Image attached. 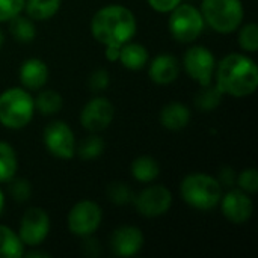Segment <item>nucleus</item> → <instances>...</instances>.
<instances>
[{"mask_svg":"<svg viewBox=\"0 0 258 258\" xmlns=\"http://www.w3.org/2000/svg\"><path fill=\"white\" fill-rule=\"evenodd\" d=\"M77 154L80 159L83 160H92V159H97L103 151H104V142L100 136L97 135H92V136H88L85 138L76 148Z\"/></svg>","mask_w":258,"mask_h":258,"instance_id":"a878e982","label":"nucleus"},{"mask_svg":"<svg viewBox=\"0 0 258 258\" xmlns=\"http://www.w3.org/2000/svg\"><path fill=\"white\" fill-rule=\"evenodd\" d=\"M118 60L127 70H133V71L142 70L148 62V50L142 44L128 41L121 47Z\"/></svg>","mask_w":258,"mask_h":258,"instance_id":"a211bd4d","label":"nucleus"},{"mask_svg":"<svg viewBox=\"0 0 258 258\" xmlns=\"http://www.w3.org/2000/svg\"><path fill=\"white\" fill-rule=\"evenodd\" d=\"M35 101V109L39 110L42 115L48 116V115H54L62 109L63 100L60 97V94L54 89H45L42 91Z\"/></svg>","mask_w":258,"mask_h":258,"instance_id":"393cba45","label":"nucleus"},{"mask_svg":"<svg viewBox=\"0 0 258 258\" xmlns=\"http://www.w3.org/2000/svg\"><path fill=\"white\" fill-rule=\"evenodd\" d=\"M221 209L224 216L233 224H245L254 210V204L246 192L242 189H234L221 198Z\"/></svg>","mask_w":258,"mask_h":258,"instance_id":"ddd939ff","label":"nucleus"},{"mask_svg":"<svg viewBox=\"0 0 258 258\" xmlns=\"http://www.w3.org/2000/svg\"><path fill=\"white\" fill-rule=\"evenodd\" d=\"M201 15L218 33H231L242 24L243 6L240 0H203Z\"/></svg>","mask_w":258,"mask_h":258,"instance_id":"39448f33","label":"nucleus"},{"mask_svg":"<svg viewBox=\"0 0 258 258\" xmlns=\"http://www.w3.org/2000/svg\"><path fill=\"white\" fill-rule=\"evenodd\" d=\"M3 206H5V195H3V192L0 189V212L3 210Z\"/></svg>","mask_w":258,"mask_h":258,"instance_id":"e433bc0d","label":"nucleus"},{"mask_svg":"<svg viewBox=\"0 0 258 258\" xmlns=\"http://www.w3.org/2000/svg\"><path fill=\"white\" fill-rule=\"evenodd\" d=\"M26 257H29V258H32V257H50L47 252H39V251H35V252H27V254H24ZM23 255V257H24Z\"/></svg>","mask_w":258,"mask_h":258,"instance_id":"c9c22d12","label":"nucleus"},{"mask_svg":"<svg viewBox=\"0 0 258 258\" xmlns=\"http://www.w3.org/2000/svg\"><path fill=\"white\" fill-rule=\"evenodd\" d=\"M190 121V110L181 103H169L160 112V122L165 128L177 132L187 127Z\"/></svg>","mask_w":258,"mask_h":258,"instance_id":"f3484780","label":"nucleus"},{"mask_svg":"<svg viewBox=\"0 0 258 258\" xmlns=\"http://www.w3.org/2000/svg\"><path fill=\"white\" fill-rule=\"evenodd\" d=\"M183 65L189 77L195 82H198L201 86L212 83L213 73L216 68L215 56L213 53L203 47V45H194L190 47L183 59Z\"/></svg>","mask_w":258,"mask_h":258,"instance_id":"1a4fd4ad","label":"nucleus"},{"mask_svg":"<svg viewBox=\"0 0 258 258\" xmlns=\"http://www.w3.org/2000/svg\"><path fill=\"white\" fill-rule=\"evenodd\" d=\"M147 2L157 12H171L181 3V0H147Z\"/></svg>","mask_w":258,"mask_h":258,"instance_id":"473e14b6","label":"nucleus"},{"mask_svg":"<svg viewBox=\"0 0 258 258\" xmlns=\"http://www.w3.org/2000/svg\"><path fill=\"white\" fill-rule=\"evenodd\" d=\"M110 246L115 255L118 257H133L144 246L142 231L136 227H119L113 231L110 239Z\"/></svg>","mask_w":258,"mask_h":258,"instance_id":"4468645a","label":"nucleus"},{"mask_svg":"<svg viewBox=\"0 0 258 258\" xmlns=\"http://www.w3.org/2000/svg\"><path fill=\"white\" fill-rule=\"evenodd\" d=\"M181 198L197 210L215 209L222 198V186L207 174H190L180 184Z\"/></svg>","mask_w":258,"mask_h":258,"instance_id":"7ed1b4c3","label":"nucleus"},{"mask_svg":"<svg viewBox=\"0 0 258 258\" xmlns=\"http://www.w3.org/2000/svg\"><path fill=\"white\" fill-rule=\"evenodd\" d=\"M17 169L18 162L14 148L6 142H0V183L11 181L15 177Z\"/></svg>","mask_w":258,"mask_h":258,"instance_id":"5701e85b","label":"nucleus"},{"mask_svg":"<svg viewBox=\"0 0 258 258\" xmlns=\"http://www.w3.org/2000/svg\"><path fill=\"white\" fill-rule=\"evenodd\" d=\"M119 50H121V47H112V45H107L106 47V57H107V60H118V57H119Z\"/></svg>","mask_w":258,"mask_h":258,"instance_id":"f704fd0d","label":"nucleus"},{"mask_svg":"<svg viewBox=\"0 0 258 258\" xmlns=\"http://www.w3.org/2000/svg\"><path fill=\"white\" fill-rule=\"evenodd\" d=\"M8 21H9V32L15 41H18L21 44H27L35 39L36 29H35L32 18L21 17L20 14H17L15 17H12Z\"/></svg>","mask_w":258,"mask_h":258,"instance_id":"4be33fe9","label":"nucleus"},{"mask_svg":"<svg viewBox=\"0 0 258 258\" xmlns=\"http://www.w3.org/2000/svg\"><path fill=\"white\" fill-rule=\"evenodd\" d=\"M239 44L245 51H257L258 50V26L255 23L245 24L239 32Z\"/></svg>","mask_w":258,"mask_h":258,"instance_id":"bb28decb","label":"nucleus"},{"mask_svg":"<svg viewBox=\"0 0 258 258\" xmlns=\"http://www.w3.org/2000/svg\"><path fill=\"white\" fill-rule=\"evenodd\" d=\"M237 184L239 187L246 192V194H255L258 190V172L257 169H245L243 172L239 174L237 177Z\"/></svg>","mask_w":258,"mask_h":258,"instance_id":"c756f323","label":"nucleus"},{"mask_svg":"<svg viewBox=\"0 0 258 258\" xmlns=\"http://www.w3.org/2000/svg\"><path fill=\"white\" fill-rule=\"evenodd\" d=\"M9 194L15 201L24 203L30 198V194H32L30 183L27 180H23V178H17V180L12 178V181L9 184Z\"/></svg>","mask_w":258,"mask_h":258,"instance_id":"c85d7f7f","label":"nucleus"},{"mask_svg":"<svg viewBox=\"0 0 258 258\" xmlns=\"http://www.w3.org/2000/svg\"><path fill=\"white\" fill-rule=\"evenodd\" d=\"M50 231V218L45 210L39 207H32L26 210L21 218L18 237L26 246L41 245Z\"/></svg>","mask_w":258,"mask_h":258,"instance_id":"9d476101","label":"nucleus"},{"mask_svg":"<svg viewBox=\"0 0 258 258\" xmlns=\"http://www.w3.org/2000/svg\"><path fill=\"white\" fill-rule=\"evenodd\" d=\"M44 144L50 154L57 159H73L76 154L74 133L67 122L53 121L44 130Z\"/></svg>","mask_w":258,"mask_h":258,"instance_id":"6e6552de","label":"nucleus"},{"mask_svg":"<svg viewBox=\"0 0 258 258\" xmlns=\"http://www.w3.org/2000/svg\"><path fill=\"white\" fill-rule=\"evenodd\" d=\"M171 35L178 42H192L195 41L204 29V18L201 11L192 5H178L171 11L168 21Z\"/></svg>","mask_w":258,"mask_h":258,"instance_id":"423d86ee","label":"nucleus"},{"mask_svg":"<svg viewBox=\"0 0 258 258\" xmlns=\"http://www.w3.org/2000/svg\"><path fill=\"white\" fill-rule=\"evenodd\" d=\"M109 73L103 68L100 70H95L91 76H89V80H88V85L89 88L94 91V92H100V91H104L107 86H109Z\"/></svg>","mask_w":258,"mask_h":258,"instance_id":"2f4dec72","label":"nucleus"},{"mask_svg":"<svg viewBox=\"0 0 258 258\" xmlns=\"http://www.w3.org/2000/svg\"><path fill=\"white\" fill-rule=\"evenodd\" d=\"M60 8V0H26L24 9L32 20H48L57 14Z\"/></svg>","mask_w":258,"mask_h":258,"instance_id":"412c9836","label":"nucleus"},{"mask_svg":"<svg viewBox=\"0 0 258 258\" xmlns=\"http://www.w3.org/2000/svg\"><path fill=\"white\" fill-rule=\"evenodd\" d=\"M107 197L112 203L122 206L127 204L133 200V194L130 190V187L124 183H112L107 187Z\"/></svg>","mask_w":258,"mask_h":258,"instance_id":"cd10ccee","label":"nucleus"},{"mask_svg":"<svg viewBox=\"0 0 258 258\" xmlns=\"http://www.w3.org/2000/svg\"><path fill=\"white\" fill-rule=\"evenodd\" d=\"M216 86L222 94L231 97H248L258 86V68L255 62L240 53L227 54L215 68Z\"/></svg>","mask_w":258,"mask_h":258,"instance_id":"f03ea898","label":"nucleus"},{"mask_svg":"<svg viewBox=\"0 0 258 258\" xmlns=\"http://www.w3.org/2000/svg\"><path fill=\"white\" fill-rule=\"evenodd\" d=\"M2 45H3V32L0 30V48H2Z\"/></svg>","mask_w":258,"mask_h":258,"instance_id":"4c0bfd02","label":"nucleus"},{"mask_svg":"<svg viewBox=\"0 0 258 258\" xmlns=\"http://www.w3.org/2000/svg\"><path fill=\"white\" fill-rule=\"evenodd\" d=\"M136 18L121 5H109L95 12L91 21L92 36L103 45L122 47L136 35Z\"/></svg>","mask_w":258,"mask_h":258,"instance_id":"f257e3e1","label":"nucleus"},{"mask_svg":"<svg viewBox=\"0 0 258 258\" xmlns=\"http://www.w3.org/2000/svg\"><path fill=\"white\" fill-rule=\"evenodd\" d=\"M35 112L32 95L21 88H9L0 94V124L6 128L18 130L26 127Z\"/></svg>","mask_w":258,"mask_h":258,"instance_id":"20e7f679","label":"nucleus"},{"mask_svg":"<svg viewBox=\"0 0 258 258\" xmlns=\"http://www.w3.org/2000/svg\"><path fill=\"white\" fill-rule=\"evenodd\" d=\"M26 0H0V23L8 21L24 9Z\"/></svg>","mask_w":258,"mask_h":258,"instance_id":"7c9ffc66","label":"nucleus"},{"mask_svg":"<svg viewBox=\"0 0 258 258\" xmlns=\"http://www.w3.org/2000/svg\"><path fill=\"white\" fill-rule=\"evenodd\" d=\"M222 92L216 85H203V88L198 91V94L195 95V106L203 110V112H209L216 109L221 101H222Z\"/></svg>","mask_w":258,"mask_h":258,"instance_id":"b1692460","label":"nucleus"},{"mask_svg":"<svg viewBox=\"0 0 258 258\" xmlns=\"http://www.w3.org/2000/svg\"><path fill=\"white\" fill-rule=\"evenodd\" d=\"M48 68L41 59L32 57L21 63L20 67V80L27 89H39L47 83Z\"/></svg>","mask_w":258,"mask_h":258,"instance_id":"dca6fc26","label":"nucleus"},{"mask_svg":"<svg viewBox=\"0 0 258 258\" xmlns=\"http://www.w3.org/2000/svg\"><path fill=\"white\" fill-rule=\"evenodd\" d=\"M135 204L141 215L147 218H156L165 215L171 209L172 195L169 189H166L162 184L150 186L135 198Z\"/></svg>","mask_w":258,"mask_h":258,"instance_id":"f8f14e48","label":"nucleus"},{"mask_svg":"<svg viewBox=\"0 0 258 258\" xmlns=\"http://www.w3.org/2000/svg\"><path fill=\"white\" fill-rule=\"evenodd\" d=\"M216 180L219 181V184H221L222 187H231V186L236 183L237 177H236V172H234L231 168L225 166V168H222V169L219 171V177H218Z\"/></svg>","mask_w":258,"mask_h":258,"instance_id":"72a5a7b5","label":"nucleus"},{"mask_svg":"<svg viewBox=\"0 0 258 258\" xmlns=\"http://www.w3.org/2000/svg\"><path fill=\"white\" fill-rule=\"evenodd\" d=\"M178 74L180 63L171 54H159L150 63L148 76L157 85H169L177 80Z\"/></svg>","mask_w":258,"mask_h":258,"instance_id":"2eb2a0df","label":"nucleus"},{"mask_svg":"<svg viewBox=\"0 0 258 258\" xmlns=\"http://www.w3.org/2000/svg\"><path fill=\"white\" fill-rule=\"evenodd\" d=\"M24 245L11 228L0 225V258H21Z\"/></svg>","mask_w":258,"mask_h":258,"instance_id":"aec40b11","label":"nucleus"},{"mask_svg":"<svg viewBox=\"0 0 258 258\" xmlns=\"http://www.w3.org/2000/svg\"><path fill=\"white\" fill-rule=\"evenodd\" d=\"M160 166L156 159L150 156H141L132 163V175L141 183H150L159 177Z\"/></svg>","mask_w":258,"mask_h":258,"instance_id":"6ab92c4d","label":"nucleus"},{"mask_svg":"<svg viewBox=\"0 0 258 258\" xmlns=\"http://www.w3.org/2000/svg\"><path fill=\"white\" fill-rule=\"evenodd\" d=\"M103 219L100 206L94 201L85 200L77 203L68 213V228L74 236L88 237L94 234Z\"/></svg>","mask_w":258,"mask_h":258,"instance_id":"0eeeda50","label":"nucleus"},{"mask_svg":"<svg viewBox=\"0 0 258 258\" xmlns=\"http://www.w3.org/2000/svg\"><path fill=\"white\" fill-rule=\"evenodd\" d=\"M115 116V107L106 97H95L85 104L80 113V124L91 133L103 132L110 125Z\"/></svg>","mask_w":258,"mask_h":258,"instance_id":"9b49d317","label":"nucleus"}]
</instances>
